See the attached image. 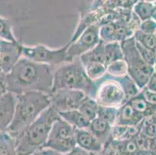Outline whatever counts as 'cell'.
<instances>
[{"label": "cell", "mask_w": 156, "mask_h": 155, "mask_svg": "<svg viewBox=\"0 0 156 155\" xmlns=\"http://www.w3.org/2000/svg\"><path fill=\"white\" fill-rule=\"evenodd\" d=\"M55 68L22 58L7 74L9 92L16 95L37 92L50 95Z\"/></svg>", "instance_id": "obj_1"}, {"label": "cell", "mask_w": 156, "mask_h": 155, "mask_svg": "<svg viewBox=\"0 0 156 155\" xmlns=\"http://www.w3.org/2000/svg\"><path fill=\"white\" fill-rule=\"evenodd\" d=\"M13 119L6 130L14 139H19L23 132L51 106L50 95L31 92L16 95Z\"/></svg>", "instance_id": "obj_2"}, {"label": "cell", "mask_w": 156, "mask_h": 155, "mask_svg": "<svg viewBox=\"0 0 156 155\" xmlns=\"http://www.w3.org/2000/svg\"><path fill=\"white\" fill-rule=\"evenodd\" d=\"M59 117L58 113L50 106L16 140L17 155H30L44 148L52 125Z\"/></svg>", "instance_id": "obj_3"}, {"label": "cell", "mask_w": 156, "mask_h": 155, "mask_svg": "<svg viewBox=\"0 0 156 155\" xmlns=\"http://www.w3.org/2000/svg\"><path fill=\"white\" fill-rule=\"evenodd\" d=\"M62 89L82 91L87 97L93 98L95 83L87 77L79 58L55 68L52 92Z\"/></svg>", "instance_id": "obj_4"}, {"label": "cell", "mask_w": 156, "mask_h": 155, "mask_svg": "<svg viewBox=\"0 0 156 155\" xmlns=\"http://www.w3.org/2000/svg\"><path fill=\"white\" fill-rule=\"evenodd\" d=\"M124 60L127 65V75L141 90L145 89L153 73V67L147 65L136 48L133 37L120 42Z\"/></svg>", "instance_id": "obj_5"}, {"label": "cell", "mask_w": 156, "mask_h": 155, "mask_svg": "<svg viewBox=\"0 0 156 155\" xmlns=\"http://www.w3.org/2000/svg\"><path fill=\"white\" fill-rule=\"evenodd\" d=\"M94 83L95 91L92 99L99 106L120 108L127 102L124 90L117 78H113L106 74L101 79Z\"/></svg>", "instance_id": "obj_6"}, {"label": "cell", "mask_w": 156, "mask_h": 155, "mask_svg": "<svg viewBox=\"0 0 156 155\" xmlns=\"http://www.w3.org/2000/svg\"><path fill=\"white\" fill-rule=\"evenodd\" d=\"M69 43L62 48L51 49L43 44L22 47V57L37 63L49 65L53 68L70 62L68 56Z\"/></svg>", "instance_id": "obj_7"}, {"label": "cell", "mask_w": 156, "mask_h": 155, "mask_svg": "<svg viewBox=\"0 0 156 155\" xmlns=\"http://www.w3.org/2000/svg\"><path fill=\"white\" fill-rule=\"evenodd\" d=\"M76 147V130L59 116L52 125L44 147L65 155Z\"/></svg>", "instance_id": "obj_8"}, {"label": "cell", "mask_w": 156, "mask_h": 155, "mask_svg": "<svg viewBox=\"0 0 156 155\" xmlns=\"http://www.w3.org/2000/svg\"><path fill=\"white\" fill-rule=\"evenodd\" d=\"M100 25L93 23L84 30L73 42L69 43L68 56L70 62L93 49L101 41L100 37Z\"/></svg>", "instance_id": "obj_9"}, {"label": "cell", "mask_w": 156, "mask_h": 155, "mask_svg": "<svg viewBox=\"0 0 156 155\" xmlns=\"http://www.w3.org/2000/svg\"><path fill=\"white\" fill-rule=\"evenodd\" d=\"M87 96L82 91L62 89L50 94L51 106L58 112L79 109Z\"/></svg>", "instance_id": "obj_10"}, {"label": "cell", "mask_w": 156, "mask_h": 155, "mask_svg": "<svg viewBox=\"0 0 156 155\" xmlns=\"http://www.w3.org/2000/svg\"><path fill=\"white\" fill-rule=\"evenodd\" d=\"M23 45L0 41V70L8 74L22 58Z\"/></svg>", "instance_id": "obj_11"}, {"label": "cell", "mask_w": 156, "mask_h": 155, "mask_svg": "<svg viewBox=\"0 0 156 155\" xmlns=\"http://www.w3.org/2000/svg\"><path fill=\"white\" fill-rule=\"evenodd\" d=\"M17 96L9 92L0 97V132L6 131L15 113Z\"/></svg>", "instance_id": "obj_12"}, {"label": "cell", "mask_w": 156, "mask_h": 155, "mask_svg": "<svg viewBox=\"0 0 156 155\" xmlns=\"http://www.w3.org/2000/svg\"><path fill=\"white\" fill-rule=\"evenodd\" d=\"M76 146L92 153H101L103 144L88 129L76 130Z\"/></svg>", "instance_id": "obj_13"}, {"label": "cell", "mask_w": 156, "mask_h": 155, "mask_svg": "<svg viewBox=\"0 0 156 155\" xmlns=\"http://www.w3.org/2000/svg\"><path fill=\"white\" fill-rule=\"evenodd\" d=\"M143 118L137 114L128 102L118 108L116 124L124 126H137L143 120Z\"/></svg>", "instance_id": "obj_14"}, {"label": "cell", "mask_w": 156, "mask_h": 155, "mask_svg": "<svg viewBox=\"0 0 156 155\" xmlns=\"http://www.w3.org/2000/svg\"><path fill=\"white\" fill-rule=\"evenodd\" d=\"M111 129V125L99 117L90 122L88 127V130L103 143V146L110 140Z\"/></svg>", "instance_id": "obj_15"}, {"label": "cell", "mask_w": 156, "mask_h": 155, "mask_svg": "<svg viewBox=\"0 0 156 155\" xmlns=\"http://www.w3.org/2000/svg\"><path fill=\"white\" fill-rule=\"evenodd\" d=\"M129 104L143 119L156 115V106L147 102L141 92L128 101Z\"/></svg>", "instance_id": "obj_16"}, {"label": "cell", "mask_w": 156, "mask_h": 155, "mask_svg": "<svg viewBox=\"0 0 156 155\" xmlns=\"http://www.w3.org/2000/svg\"><path fill=\"white\" fill-rule=\"evenodd\" d=\"M58 115L64 121L69 123L76 130L88 129L90 123V122L86 119L84 116L79 112V109L62 112L59 113Z\"/></svg>", "instance_id": "obj_17"}, {"label": "cell", "mask_w": 156, "mask_h": 155, "mask_svg": "<svg viewBox=\"0 0 156 155\" xmlns=\"http://www.w3.org/2000/svg\"><path fill=\"white\" fill-rule=\"evenodd\" d=\"M121 59H124V55L120 42L105 43L104 65L107 66L112 62Z\"/></svg>", "instance_id": "obj_18"}, {"label": "cell", "mask_w": 156, "mask_h": 155, "mask_svg": "<svg viewBox=\"0 0 156 155\" xmlns=\"http://www.w3.org/2000/svg\"><path fill=\"white\" fill-rule=\"evenodd\" d=\"M104 45L105 43L101 41L95 48L85 53L84 55H81L79 58L81 63L97 62L104 64Z\"/></svg>", "instance_id": "obj_19"}, {"label": "cell", "mask_w": 156, "mask_h": 155, "mask_svg": "<svg viewBox=\"0 0 156 155\" xmlns=\"http://www.w3.org/2000/svg\"><path fill=\"white\" fill-rule=\"evenodd\" d=\"M0 155H17L16 142L8 132H0Z\"/></svg>", "instance_id": "obj_20"}, {"label": "cell", "mask_w": 156, "mask_h": 155, "mask_svg": "<svg viewBox=\"0 0 156 155\" xmlns=\"http://www.w3.org/2000/svg\"><path fill=\"white\" fill-rule=\"evenodd\" d=\"M82 65L87 77L93 82L100 80L106 74V67L104 64L89 62Z\"/></svg>", "instance_id": "obj_21"}, {"label": "cell", "mask_w": 156, "mask_h": 155, "mask_svg": "<svg viewBox=\"0 0 156 155\" xmlns=\"http://www.w3.org/2000/svg\"><path fill=\"white\" fill-rule=\"evenodd\" d=\"M154 4L148 1H137L133 5V12L140 22L151 19Z\"/></svg>", "instance_id": "obj_22"}, {"label": "cell", "mask_w": 156, "mask_h": 155, "mask_svg": "<svg viewBox=\"0 0 156 155\" xmlns=\"http://www.w3.org/2000/svg\"><path fill=\"white\" fill-rule=\"evenodd\" d=\"M99 106H100L94 99L92 98L86 97L84 102L79 108V110L86 119H88L89 122H91L97 117Z\"/></svg>", "instance_id": "obj_23"}, {"label": "cell", "mask_w": 156, "mask_h": 155, "mask_svg": "<svg viewBox=\"0 0 156 155\" xmlns=\"http://www.w3.org/2000/svg\"><path fill=\"white\" fill-rule=\"evenodd\" d=\"M135 42L143 48L156 52V39L154 34H148L136 30L132 35Z\"/></svg>", "instance_id": "obj_24"}, {"label": "cell", "mask_w": 156, "mask_h": 155, "mask_svg": "<svg viewBox=\"0 0 156 155\" xmlns=\"http://www.w3.org/2000/svg\"><path fill=\"white\" fill-rule=\"evenodd\" d=\"M117 79L120 82L122 89L124 90L127 102H128L132 98L135 97L141 92V89H139L137 84L130 79L128 75L122 77V78H118Z\"/></svg>", "instance_id": "obj_25"}, {"label": "cell", "mask_w": 156, "mask_h": 155, "mask_svg": "<svg viewBox=\"0 0 156 155\" xmlns=\"http://www.w3.org/2000/svg\"><path fill=\"white\" fill-rule=\"evenodd\" d=\"M0 41L12 43H19L13 33L10 22L0 16Z\"/></svg>", "instance_id": "obj_26"}, {"label": "cell", "mask_w": 156, "mask_h": 155, "mask_svg": "<svg viewBox=\"0 0 156 155\" xmlns=\"http://www.w3.org/2000/svg\"><path fill=\"white\" fill-rule=\"evenodd\" d=\"M106 67V74L113 78H122L127 75V65L124 59L118 60Z\"/></svg>", "instance_id": "obj_27"}, {"label": "cell", "mask_w": 156, "mask_h": 155, "mask_svg": "<svg viewBox=\"0 0 156 155\" xmlns=\"http://www.w3.org/2000/svg\"><path fill=\"white\" fill-rule=\"evenodd\" d=\"M141 133L150 139L156 136V115L145 118L141 121Z\"/></svg>", "instance_id": "obj_28"}, {"label": "cell", "mask_w": 156, "mask_h": 155, "mask_svg": "<svg viewBox=\"0 0 156 155\" xmlns=\"http://www.w3.org/2000/svg\"><path fill=\"white\" fill-rule=\"evenodd\" d=\"M117 113H118V108L105 107V106H100L99 110H98L97 117L107 122L111 126H113L116 124V122H117Z\"/></svg>", "instance_id": "obj_29"}, {"label": "cell", "mask_w": 156, "mask_h": 155, "mask_svg": "<svg viewBox=\"0 0 156 155\" xmlns=\"http://www.w3.org/2000/svg\"><path fill=\"white\" fill-rule=\"evenodd\" d=\"M135 44L136 48H137V51H138L139 54H140L141 57L142 58V59L144 60V62L147 65L154 68V65L156 62V52L146 49V48H143L141 45H139L136 42Z\"/></svg>", "instance_id": "obj_30"}, {"label": "cell", "mask_w": 156, "mask_h": 155, "mask_svg": "<svg viewBox=\"0 0 156 155\" xmlns=\"http://www.w3.org/2000/svg\"><path fill=\"white\" fill-rule=\"evenodd\" d=\"M139 30L148 34H154L156 32V23L151 19L142 21L139 24Z\"/></svg>", "instance_id": "obj_31"}, {"label": "cell", "mask_w": 156, "mask_h": 155, "mask_svg": "<svg viewBox=\"0 0 156 155\" xmlns=\"http://www.w3.org/2000/svg\"><path fill=\"white\" fill-rule=\"evenodd\" d=\"M7 92H9L7 74L0 70V97L4 96Z\"/></svg>", "instance_id": "obj_32"}, {"label": "cell", "mask_w": 156, "mask_h": 155, "mask_svg": "<svg viewBox=\"0 0 156 155\" xmlns=\"http://www.w3.org/2000/svg\"><path fill=\"white\" fill-rule=\"evenodd\" d=\"M141 93L147 102H150L151 104L156 106V92H152V91L145 88L143 90H141Z\"/></svg>", "instance_id": "obj_33"}, {"label": "cell", "mask_w": 156, "mask_h": 155, "mask_svg": "<svg viewBox=\"0 0 156 155\" xmlns=\"http://www.w3.org/2000/svg\"><path fill=\"white\" fill-rule=\"evenodd\" d=\"M65 155H101V153H92V152L87 151L84 149L81 148V147L76 146L75 148L72 149L70 152Z\"/></svg>", "instance_id": "obj_34"}, {"label": "cell", "mask_w": 156, "mask_h": 155, "mask_svg": "<svg viewBox=\"0 0 156 155\" xmlns=\"http://www.w3.org/2000/svg\"><path fill=\"white\" fill-rule=\"evenodd\" d=\"M146 89L156 92V62L154 65V68H153V73L151 75L149 82H148V84L146 86Z\"/></svg>", "instance_id": "obj_35"}, {"label": "cell", "mask_w": 156, "mask_h": 155, "mask_svg": "<svg viewBox=\"0 0 156 155\" xmlns=\"http://www.w3.org/2000/svg\"><path fill=\"white\" fill-rule=\"evenodd\" d=\"M30 155H62V154L55 151V150H51V149L47 148V147H44V148L41 149V150H37L36 152L31 153V154Z\"/></svg>", "instance_id": "obj_36"}, {"label": "cell", "mask_w": 156, "mask_h": 155, "mask_svg": "<svg viewBox=\"0 0 156 155\" xmlns=\"http://www.w3.org/2000/svg\"><path fill=\"white\" fill-rule=\"evenodd\" d=\"M154 150H156V136L151 139V142H150V152L154 151Z\"/></svg>", "instance_id": "obj_37"}, {"label": "cell", "mask_w": 156, "mask_h": 155, "mask_svg": "<svg viewBox=\"0 0 156 155\" xmlns=\"http://www.w3.org/2000/svg\"><path fill=\"white\" fill-rule=\"evenodd\" d=\"M151 19L156 23V4H154V8H153V10L151 16Z\"/></svg>", "instance_id": "obj_38"}, {"label": "cell", "mask_w": 156, "mask_h": 155, "mask_svg": "<svg viewBox=\"0 0 156 155\" xmlns=\"http://www.w3.org/2000/svg\"><path fill=\"white\" fill-rule=\"evenodd\" d=\"M148 155H156V150H154V151L150 152L149 154H148Z\"/></svg>", "instance_id": "obj_39"}, {"label": "cell", "mask_w": 156, "mask_h": 155, "mask_svg": "<svg viewBox=\"0 0 156 155\" xmlns=\"http://www.w3.org/2000/svg\"><path fill=\"white\" fill-rule=\"evenodd\" d=\"M154 37H155V39H156V32H155V33L154 34Z\"/></svg>", "instance_id": "obj_40"}]
</instances>
